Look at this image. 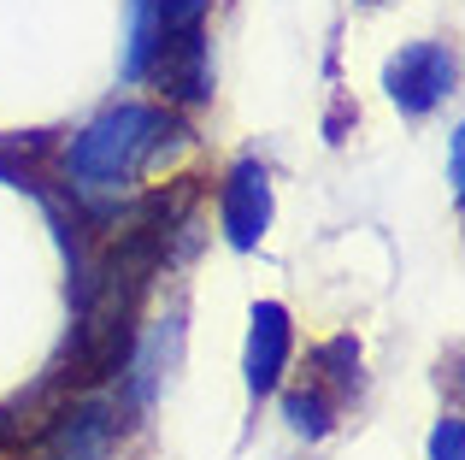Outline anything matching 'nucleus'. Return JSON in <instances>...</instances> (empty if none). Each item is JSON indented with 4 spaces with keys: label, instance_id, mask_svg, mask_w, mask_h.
Instances as JSON below:
<instances>
[{
    "label": "nucleus",
    "instance_id": "1",
    "mask_svg": "<svg viewBox=\"0 0 465 460\" xmlns=\"http://www.w3.org/2000/svg\"><path fill=\"white\" fill-rule=\"evenodd\" d=\"M171 142H177V118L165 106L118 101L65 142V177L77 195H118L124 184H136L148 172Z\"/></svg>",
    "mask_w": 465,
    "mask_h": 460
},
{
    "label": "nucleus",
    "instance_id": "2",
    "mask_svg": "<svg viewBox=\"0 0 465 460\" xmlns=\"http://www.w3.org/2000/svg\"><path fill=\"white\" fill-rule=\"evenodd\" d=\"M460 83V59L448 42H407L395 59L383 65V89L389 101L401 106V113H430V106H442L448 95H454Z\"/></svg>",
    "mask_w": 465,
    "mask_h": 460
},
{
    "label": "nucleus",
    "instance_id": "7",
    "mask_svg": "<svg viewBox=\"0 0 465 460\" xmlns=\"http://www.w3.org/2000/svg\"><path fill=\"white\" fill-rule=\"evenodd\" d=\"M312 390L324 395V402H348L353 390H360V343L353 336H330V343L312 348Z\"/></svg>",
    "mask_w": 465,
    "mask_h": 460
},
{
    "label": "nucleus",
    "instance_id": "8",
    "mask_svg": "<svg viewBox=\"0 0 465 460\" xmlns=\"http://www.w3.org/2000/svg\"><path fill=\"white\" fill-rule=\"evenodd\" d=\"M206 30V0H153V47Z\"/></svg>",
    "mask_w": 465,
    "mask_h": 460
},
{
    "label": "nucleus",
    "instance_id": "9",
    "mask_svg": "<svg viewBox=\"0 0 465 460\" xmlns=\"http://www.w3.org/2000/svg\"><path fill=\"white\" fill-rule=\"evenodd\" d=\"M330 407H336V402H324L318 390H301V395L283 402V414H289V425H295L301 437H324V431H330Z\"/></svg>",
    "mask_w": 465,
    "mask_h": 460
},
{
    "label": "nucleus",
    "instance_id": "5",
    "mask_svg": "<svg viewBox=\"0 0 465 460\" xmlns=\"http://www.w3.org/2000/svg\"><path fill=\"white\" fill-rule=\"evenodd\" d=\"M289 355H295V325H289L283 301H260L248 325V390L272 395L289 372Z\"/></svg>",
    "mask_w": 465,
    "mask_h": 460
},
{
    "label": "nucleus",
    "instance_id": "10",
    "mask_svg": "<svg viewBox=\"0 0 465 460\" xmlns=\"http://www.w3.org/2000/svg\"><path fill=\"white\" fill-rule=\"evenodd\" d=\"M430 460H465V425H460L454 414L430 431Z\"/></svg>",
    "mask_w": 465,
    "mask_h": 460
},
{
    "label": "nucleus",
    "instance_id": "4",
    "mask_svg": "<svg viewBox=\"0 0 465 460\" xmlns=\"http://www.w3.org/2000/svg\"><path fill=\"white\" fill-rule=\"evenodd\" d=\"M218 225H224L230 248H253L272 225V172L260 160H236L218 189Z\"/></svg>",
    "mask_w": 465,
    "mask_h": 460
},
{
    "label": "nucleus",
    "instance_id": "3",
    "mask_svg": "<svg viewBox=\"0 0 465 460\" xmlns=\"http://www.w3.org/2000/svg\"><path fill=\"white\" fill-rule=\"evenodd\" d=\"M113 443H118V402L83 395L35 431V460H113Z\"/></svg>",
    "mask_w": 465,
    "mask_h": 460
},
{
    "label": "nucleus",
    "instance_id": "6",
    "mask_svg": "<svg viewBox=\"0 0 465 460\" xmlns=\"http://www.w3.org/2000/svg\"><path fill=\"white\" fill-rule=\"evenodd\" d=\"M148 71L159 77L165 101L177 106H201L213 95V47H206V30L201 35H183V42H159L148 54Z\"/></svg>",
    "mask_w": 465,
    "mask_h": 460
}]
</instances>
